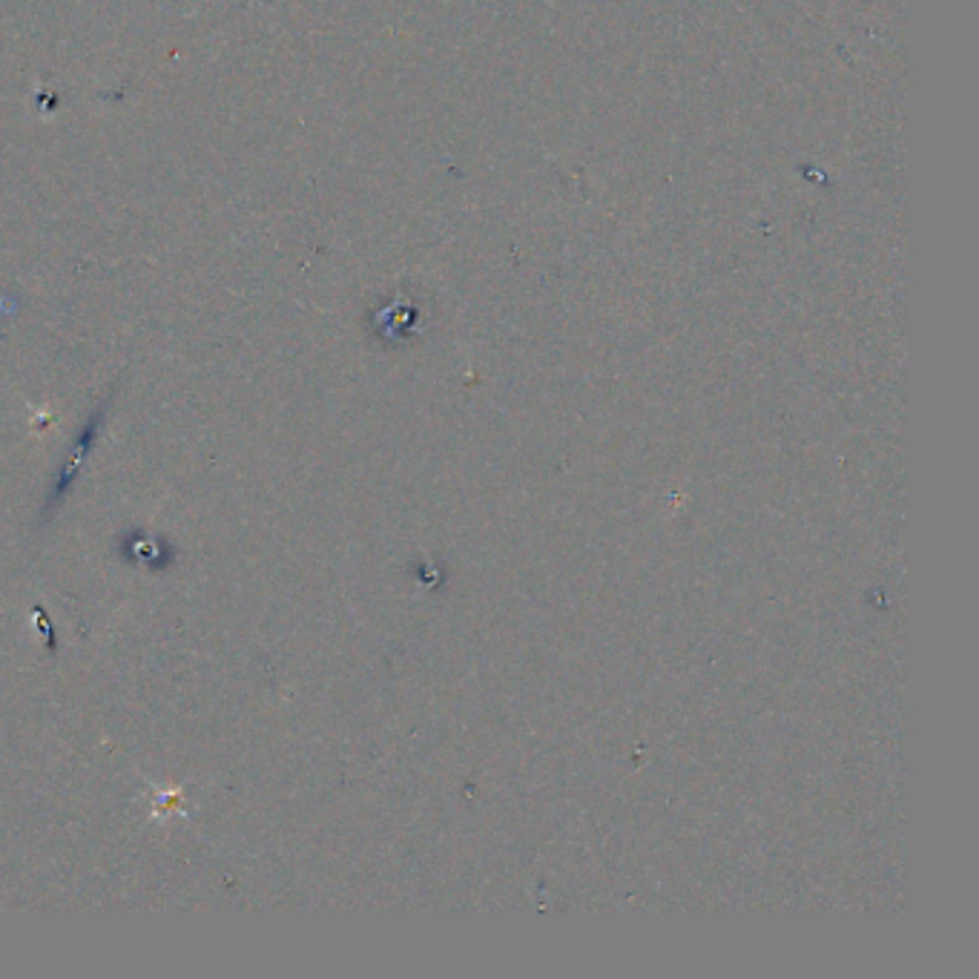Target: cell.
<instances>
[{
  "label": "cell",
  "instance_id": "6da1fadb",
  "mask_svg": "<svg viewBox=\"0 0 979 979\" xmlns=\"http://www.w3.org/2000/svg\"><path fill=\"white\" fill-rule=\"evenodd\" d=\"M95 431H99V420L92 417L90 426H86V431H84V435H81V440H78V448L70 455L67 466H63V477H61V483H58V489H55V500H61V494H63V491H67L70 480H72V477H75L78 466H81V460H84V457H86V448H90V440H92V435H95Z\"/></svg>",
  "mask_w": 979,
  "mask_h": 979
}]
</instances>
